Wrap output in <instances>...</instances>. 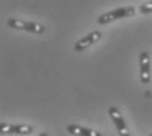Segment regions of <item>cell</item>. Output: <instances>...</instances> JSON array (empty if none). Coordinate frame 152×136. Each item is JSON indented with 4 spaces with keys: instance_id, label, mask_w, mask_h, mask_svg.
<instances>
[{
    "instance_id": "obj_9",
    "label": "cell",
    "mask_w": 152,
    "mask_h": 136,
    "mask_svg": "<svg viewBox=\"0 0 152 136\" xmlns=\"http://www.w3.org/2000/svg\"><path fill=\"white\" fill-rule=\"evenodd\" d=\"M38 136H49V134H46V132H42V134H39Z\"/></svg>"
},
{
    "instance_id": "obj_7",
    "label": "cell",
    "mask_w": 152,
    "mask_h": 136,
    "mask_svg": "<svg viewBox=\"0 0 152 136\" xmlns=\"http://www.w3.org/2000/svg\"><path fill=\"white\" fill-rule=\"evenodd\" d=\"M67 131L74 136H102V134L99 131L81 127V126H77V124H68Z\"/></svg>"
},
{
    "instance_id": "obj_10",
    "label": "cell",
    "mask_w": 152,
    "mask_h": 136,
    "mask_svg": "<svg viewBox=\"0 0 152 136\" xmlns=\"http://www.w3.org/2000/svg\"><path fill=\"white\" fill-rule=\"evenodd\" d=\"M150 136H152V134H151V135H150Z\"/></svg>"
},
{
    "instance_id": "obj_3",
    "label": "cell",
    "mask_w": 152,
    "mask_h": 136,
    "mask_svg": "<svg viewBox=\"0 0 152 136\" xmlns=\"http://www.w3.org/2000/svg\"><path fill=\"white\" fill-rule=\"evenodd\" d=\"M109 116H110V119L113 121L119 136H131L130 135V131H129L127 126H126L125 121H123V116H122L121 111H119V109H117L115 106L109 107Z\"/></svg>"
},
{
    "instance_id": "obj_8",
    "label": "cell",
    "mask_w": 152,
    "mask_h": 136,
    "mask_svg": "<svg viewBox=\"0 0 152 136\" xmlns=\"http://www.w3.org/2000/svg\"><path fill=\"white\" fill-rule=\"evenodd\" d=\"M139 12H140V13H143V15L151 13V12H152V0H151V1L144 3L143 5H140V8H139Z\"/></svg>"
},
{
    "instance_id": "obj_5",
    "label": "cell",
    "mask_w": 152,
    "mask_h": 136,
    "mask_svg": "<svg viewBox=\"0 0 152 136\" xmlns=\"http://www.w3.org/2000/svg\"><path fill=\"white\" fill-rule=\"evenodd\" d=\"M34 128L29 124H8L1 123L0 124V132L1 134H16V135H30Z\"/></svg>"
},
{
    "instance_id": "obj_1",
    "label": "cell",
    "mask_w": 152,
    "mask_h": 136,
    "mask_svg": "<svg viewBox=\"0 0 152 136\" xmlns=\"http://www.w3.org/2000/svg\"><path fill=\"white\" fill-rule=\"evenodd\" d=\"M135 15V8L132 5H129V7H121L113 9L110 12H106V13H102L101 16H99L97 18V24L100 25H106L109 23H113L115 20H121V18H126V17H132Z\"/></svg>"
},
{
    "instance_id": "obj_6",
    "label": "cell",
    "mask_w": 152,
    "mask_h": 136,
    "mask_svg": "<svg viewBox=\"0 0 152 136\" xmlns=\"http://www.w3.org/2000/svg\"><path fill=\"white\" fill-rule=\"evenodd\" d=\"M101 37H102V34L100 33V31H92V33H89L88 36L83 37L81 39H79L77 42L75 43L74 49L75 51H83V50L88 49V47H91L92 45H94L96 42H99V41L101 39Z\"/></svg>"
},
{
    "instance_id": "obj_2",
    "label": "cell",
    "mask_w": 152,
    "mask_h": 136,
    "mask_svg": "<svg viewBox=\"0 0 152 136\" xmlns=\"http://www.w3.org/2000/svg\"><path fill=\"white\" fill-rule=\"evenodd\" d=\"M7 25L9 28H12V29L26 30V31H29V33H34V34H43L46 31V28L43 26L42 24L18 20V18H9L7 21Z\"/></svg>"
},
{
    "instance_id": "obj_4",
    "label": "cell",
    "mask_w": 152,
    "mask_h": 136,
    "mask_svg": "<svg viewBox=\"0 0 152 136\" xmlns=\"http://www.w3.org/2000/svg\"><path fill=\"white\" fill-rule=\"evenodd\" d=\"M139 67H140V81L142 84L151 83V60L147 51L139 54Z\"/></svg>"
}]
</instances>
